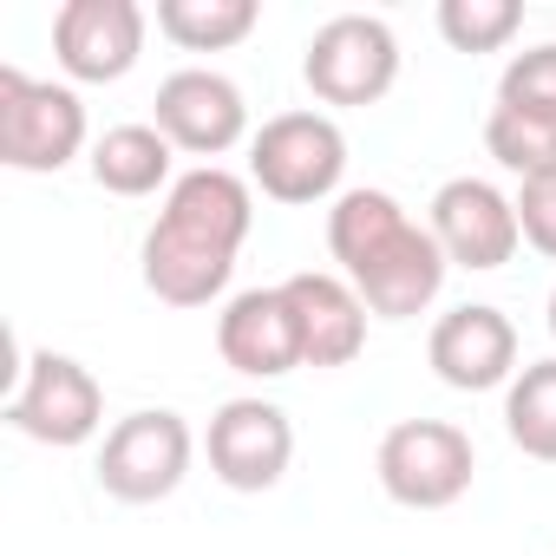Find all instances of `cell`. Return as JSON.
Instances as JSON below:
<instances>
[{
  "mask_svg": "<svg viewBox=\"0 0 556 556\" xmlns=\"http://www.w3.org/2000/svg\"><path fill=\"white\" fill-rule=\"evenodd\" d=\"M249 177L275 203H321L348 177V138L328 112H275L249 138Z\"/></svg>",
  "mask_w": 556,
  "mask_h": 556,
  "instance_id": "3",
  "label": "cell"
},
{
  "mask_svg": "<svg viewBox=\"0 0 556 556\" xmlns=\"http://www.w3.org/2000/svg\"><path fill=\"white\" fill-rule=\"evenodd\" d=\"M328 249L354 282V295L367 302V315H380V321L426 315L452 268L439 236L419 229L400 210V197H387V190H341L328 210Z\"/></svg>",
  "mask_w": 556,
  "mask_h": 556,
  "instance_id": "2",
  "label": "cell"
},
{
  "mask_svg": "<svg viewBox=\"0 0 556 556\" xmlns=\"http://www.w3.org/2000/svg\"><path fill=\"white\" fill-rule=\"evenodd\" d=\"M523 27L517 0H439V34L452 53H497Z\"/></svg>",
  "mask_w": 556,
  "mask_h": 556,
  "instance_id": "20",
  "label": "cell"
},
{
  "mask_svg": "<svg viewBox=\"0 0 556 556\" xmlns=\"http://www.w3.org/2000/svg\"><path fill=\"white\" fill-rule=\"evenodd\" d=\"M289 308H295V328H302V367H348L361 361L367 348V302L354 295L348 275H321V268H302L282 282Z\"/></svg>",
  "mask_w": 556,
  "mask_h": 556,
  "instance_id": "15",
  "label": "cell"
},
{
  "mask_svg": "<svg viewBox=\"0 0 556 556\" xmlns=\"http://www.w3.org/2000/svg\"><path fill=\"white\" fill-rule=\"evenodd\" d=\"M432 236H439L445 262H458V268H504L517 255V242H523L517 203L497 184H484V177L439 184V197H432Z\"/></svg>",
  "mask_w": 556,
  "mask_h": 556,
  "instance_id": "12",
  "label": "cell"
},
{
  "mask_svg": "<svg viewBox=\"0 0 556 556\" xmlns=\"http://www.w3.org/2000/svg\"><path fill=\"white\" fill-rule=\"evenodd\" d=\"M203 452L229 491H275L295 458V426L268 400H229V406H216Z\"/></svg>",
  "mask_w": 556,
  "mask_h": 556,
  "instance_id": "10",
  "label": "cell"
},
{
  "mask_svg": "<svg viewBox=\"0 0 556 556\" xmlns=\"http://www.w3.org/2000/svg\"><path fill=\"white\" fill-rule=\"evenodd\" d=\"M497 105L510 112H536V118H556V40L549 47H530L504 66L497 79Z\"/></svg>",
  "mask_w": 556,
  "mask_h": 556,
  "instance_id": "21",
  "label": "cell"
},
{
  "mask_svg": "<svg viewBox=\"0 0 556 556\" xmlns=\"http://www.w3.org/2000/svg\"><path fill=\"white\" fill-rule=\"evenodd\" d=\"M549 334H556V295H549Z\"/></svg>",
  "mask_w": 556,
  "mask_h": 556,
  "instance_id": "23",
  "label": "cell"
},
{
  "mask_svg": "<svg viewBox=\"0 0 556 556\" xmlns=\"http://www.w3.org/2000/svg\"><path fill=\"white\" fill-rule=\"evenodd\" d=\"M510 203H517V229H523V242H530L536 255H549V262H556V170L523 177Z\"/></svg>",
  "mask_w": 556,
  "mask_h": 556,
  "instance_id": "22",
  "label": "cell"
},
{
  "mask_svg": "<svg viewBox=\"0 0 556 556\" xmlns=\"http://www.w3.org/2000/svg\"><path fill=\"white\" fill-rule=\"evenodd\" d=\"M216 354L223 367L249 374V380H282L302 367V328L282 289H242L223 315H216Z\"/></svg>",
  "mask_w": 556,
  "mask_h": 556,
  "instance_id": "14",
  "label": "cell"
},
{
  "mask_svg": "<svg viewBox=\"0 0 556 556\" xmlns=\"http://www.w3.org/2000/svg\"><path fill=\"white\" fill-rule=\"evenodd\" d=\"M190 452H197L190 426L177 413H164V406H144V413H131V419H118L105 432V445H99V484L118 504H157V497H170L184 484Z\"/></svg>",
  "mask_w": 556,
  "mask_h": 556,
  "instance_id": "8",
  "label": "cell"
},
{
  "mask_svg": "<svg viewBox=\"0 0 556 556\" xmlns=\"http://www.w3.org/2000/svg\"><path fill=\"white\" fill-rule=\"evenodd\" d=\"M157 131L190 151V157H223L242 144L249 131V105H242V86L210 73V66H184L157 86Z\"/></svg>",
  "mask_w": 556,
  "mask_h": 556,
  "instance_id": "11",
  "label": "cell"
},
{
  "mask_svg": "<svg viewBox=\"0 0 556 556\" xmlns=\"http://www.w3.org/2000/svg\"><path fill=\"white\" fill-rule=\"evenodd\" d=\"M262 8L255 0H157V34L184 53H223L255 34Z\"/></svg>",
  "mask_w": 556,
  "mask_h": 556,
  "instance_id": "17",
  "label": "cell"
},
{
  "mask_svg": "<svg viewBox=\"0 0 556 556\" xmlns=\"http://www.w3.org/2000/svg\"><path fill=\"white\" fill-rule=\"evenodd\" d=\"M374 471H380V491L406 510H445L471 491V471H478V452H471V432L452 426V419H400L380 452H374Z\"/></svg>",
  "mask_w": 556,
  "mask_h": 556,
  "instance_id": "4",
  "label": "cell"
},
{
  "mask_svg": "<svg viewBox=\"0 0 556 556\" xmlns=\"http://www.w3.org/2000/svg\"><path fill=\"white\" fill-rule=\"evenodd\" d=\"M426 354H432V374L458 393H491V387L517 380V328L491 302H465V308L439 315Z\"/></svg>",
  "mask_w": 556,
  "mask_h": 556,
  "instance_id": "13",
  "label": "cell"
},
{
  "mask_svg": "<svg viewBox=\"0 0 556 556\" xmlns=\"http://www.w3.org/2000/svg\"><path fill=\"white\" fill-rule=\"evenodd\" d=\"M8 426L21 439H34V445L73 452V445L99 439V426H105V387L73 354L40 348V354H27V374H21V387L8 400Z\"/></svg>",
  "mask_w": 556,
  "mask_h": 556,
  "instance_id": "6",
  "label": "cell"
},
{
  "mask_svg": "<svg viewBox=\"0 0 556 556\" xmlns=\"http://www.w3.org/2000/svg\"><path fill=\"white\" fill-rule=\"evenodd\" d=\"M504 432L523 458L556 465V361L517 367V380L504 393Z\"/></svg>",
  "mask_w": 556,
  "mask_h": 556,
  "instance_id": "18",
  "label": "cell"
},
{
  "mask_svg": "<svg viewBox=\"0 0 556 556\" xmlns=\"http://www.w3.org/2000/svg\"><path fill=\"white\" fill-rule=\"evenodd\" d=\"M86 151V105L73 86L27 79L21 66H0V164L14 170H66Z\"/></svg>",
  "mask_w": 556,
  "mask_h": 556,
  "instance_id": "5",
  "label": "cell"
},
{
  "mask_svg": "<svg viewBox=\"0 0 556 556\" xmlns=\"http://www.w3.org/2000/svg\"><path fill=\"white\" fill-rule=\"evenodd\" d=\"M170 138L157 125H112L92 144V184L112 197H157L170 184Z\"/></svg>",
  "mask_w": 556,
  "mask_h": 556,
  "instance_id": "16",
  "label": "cell"
},
{
  "mask_svg": "<svg viewBox=\"0 0 556 556\" xmlns=\"http://www.w3.org/2000/svg\"><path fill=\"white\" fill-rule=\"evenodd\" d=\"M249 223H255L249 184L223 164H197L190 177L170 184L144 236V289L170 308H210L236 275Z\"/></svg>",
  "mask_w": 556,
  "mask_h": 556,
  "instance_id": "1",
  "label": "cell"
},
{
  "mask_svg": "<svg viewBox=\"0 0 556 556\" xmlns=\"http://www.w3.org/2000/svg\"><path fill=\"white\" fill-rule=\"evenodd\" d=\"M144 8L138 0H66L53 14V53L66 79L79 86H112L138 66L144 53Z\"/></svg>",
  "mask_w": 556,
  "mask_h": 556,
  "instance_id": "9",
  "label": "cell"
},
{
  "mask_svg": "<svg viewBox=\"0 0 556 556\" xmlns=\"http://www.w3.org/2000/svg\"><path fill=\"white\" fill-rule=\"evenodd\" d=\"M302 79L321 105H380L400 79V40L374 14H334L308 40Z\"/></svg>",
  "mask_w": 556,
  "mask_h": 556,
  "instance_id": "7",
  "label": "cell"
},
{
  "mask_svg": "<svg viewBox=\"0 0 556 556\" xmlns=\"http://www.w3.org/2000/svg\"><path fill=\"white\" fill-rule=\"evenodd\" d=\"M484 151H491L504 170H517V177H543V170H556V118L491 105V118H484Z\"/></svg>",
  "mask_w": 556,
  "mask_h": 556,
  "instance_id": "19",
  "label": "cell"
}]
</instances>
